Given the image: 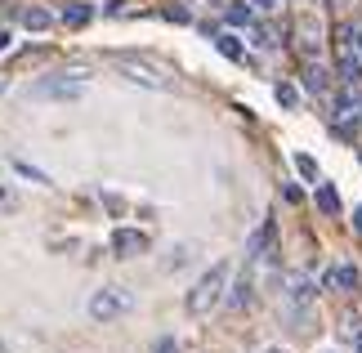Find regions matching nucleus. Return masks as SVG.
Instances as JSON below:
<instances>
[{
	"mask_svg": "<svg viewBox=\"0 0 362 353\" xmlns=\"http://www.w3.org/2000/svg\"><path fill=\"white\" fill-rule=\"evenodd\" d=\"M130 291L125 287H103V291H94L90 295V318L94 322H112V318H121V313H130Z\"/></svg>",
	"mask_w": 362,
	"mask_h": 353,
	"instance_id": "f03ea898",
	"label": "nucleus"
},
{
	"mask_svg": "<svg viewBox=\"0 0 362 353\" xmlns=\"http://www.w3.org/2000/svg\"><path fill=\"white\" fill-rule=\"evenodd\" d=\"M9 40H13V36L5 32V27H0V54H5V50H9Z\"/></svg>",
	"mask_w": 362,
	"mask_h": 353,
	"instance_id": "6ab92c4d",
	"label": "nucleus"
},
{
	"mask_svg": "<svg viewBox=\"0 0 362 353\" xmlns=\"http://www.w3.org/2000/svg\"><path fill=\"white\" fill-rule=\"evenodd\" d=\"M90 18H94L90 5H67V9H63V23H67V27H86Z\"/></svg>",
	"mask_w": 362,
	"mask_h": 353,
	"instance_id": "f8f14e48",
	"label": "nucleus"
},
{
	"mask_svg": "<svg viewBox=\"0 0 362 353\" xmlns=\"http://www.w3.org/2000/svg\"><path fill=\"white\" fill-rule=\"evenodd\" d=\"M112 250H117L121 260L144 255V250H148V233H139V228H117V233H112Z\"/></svg>",
	"mask_w": 362,
	"mask_h": 353,
	"instance_id": "7ed1b4c3",
	"label": "nucleus"
},
{
	"mask_svg": "<svg viewBox=\"0 0 362 353\" xmlns=\"http://www.w3.org/2000/svg\"><path fill=\"white\" fill-rule=\"evenodd\" d=\"M317 210L322 215H340V192L331 183H317Z\"/></svg>",
	"mask_w": 362,
	"mask_h": 353,
	"instance_id": "9d476101",
	"label": "nucleus"
},
{
	"mask_svg": "<svg viewBox=\"0 0 362 353\" xmlns=\"http://www.w3.org/2000/svg\"><path fill=\"white\" fill-rule=\"evenodd\" d=\"M36 94H45V98H76L81 94V81H40Z\"/></svg>",
	"mask_w": 362,
	"mask_h": 353,
	"instance_id": "423d86ee",
	"label": "nucleus"
},
{
	"mask_svg": "<svg viewBox=\"0 0 362 353\" xmlns=\"http://www.w3.org/2000/svg\"><path fill=\"white\" fill-rule=\"evenodd\" d=\"M255 45H264V50H269V45H277V36L269 32V27H255Z\"/></svg>",
	"mask_w": 362,
	"mask_h": 353,
	"instance_id": "a211bd4d",
	"label": "nucleus"
},
{
	"mask_svg": "<svg viewBox=\"0 0 362 353\" xmlns=\"http://www.w3.org/2000/svg\"><path fill=\"white\" fill-rule=\"evenodd\" d=\"M215 45H219V54H224V59H233V63H242V40H238V36H228V32H224V36L215 40Z\"/></svg>",
	"mask_w": 362,
	"mask_h": 353,
	"instance_id": "4468645a",
	"label": "nucleus"
},
{
	"mask_svg": "<svg viewBox=\"0 0 362 353\" xmlns=\"http://www.w3.org/2000/svg\"><path fill=\"white\" fill-rule=\"evenodd\" d=\"M358 282H362L358 264H336V268L327 273V287H336V291H358Z\"/></svg>",
	"mask_w": 362,
	"mask_h": 353,
	"instance_id": "20e7f679",
	"label": "nucleus"
},
{
	"mask_svg": "<svg viewBox=\"0 0 362 353\" xmlns=\"http://www.w3.org/2000/svg\"><path fill=\"white\" fill-rule=\"evenodd\" d=\"M269 353H286V349H269Z\"/></svg>",
	"mask_w": 362,
	"mask_h": 353,
	"instance_id": "393cba45",
	"label": "nucleus"
},
{
	"mask_svg": "<svg viewBox=\"0 0 362 353\" xmlns=\"http://www.w3.org/2000/svg\"><path fill=\"white\" fill-rule=\"evenodd\" d=\"M286 295H291V304H309L313 295H317V287H313V277H304V273H296L286 282Z\"/></svg>",
	"mask_w": 362,
	"mask_h": 353,
	"instance_id": "39448f33",
	"label": "nucleus"
},
{
	"mask_svg": "<svg viewBox=\"0 0 362 353\" xmlns=\"http://www.w3.org/2000/svg\"><path fill=\"white\" fill-rule=\"evenodd\" d=\"M273 246V224H264V228L250 237V246H246V255H264V250Z\"/></svg>",
	"mask_w": 362,
	"mask_h": 353,
	"instance_id": "ddd939ff",
	"label": "nucleus"
},
{
	"mask_svg": "<svg viewBox=\"0 0 362 353\" xmlns=\"http://www.w3.org/2000/svg\"><path fill=\"white\" fill-rule=\"evenodd\" d=\"M354 353H362V327L354 331Z\"/></svg>",
	"mask_w": 362,
	"mask_h": 353,
	"instance_id": "4be33fe9",
	"label": "nucleus"
},
{
	"mask_svg": "<svg viewBox=\"0 0 362 353\" xmlns=\"http://www.w3.org/2000/svg\"><path fill=\"white\" fill-rule=\"evenodd\" d=\"M157 353H175V340H161V345H157Z\"/></svg>",
	"mask_w": 362,
	"mask_h": 353,
	"instance_id": "412c9836",
	"label": "nucleus"
},
{
	"mask_svg": "<svg viewBox=\"0 0 362 353\" xmlns=\"http://www.w3.org/2000/svg\"><path fill=\"white\" fill-rule=\"evenodd\" d=\"M250 5H255V9H273L277 0H250Z\"/></svg>",
	"mask_w": 362,
	"mask_h": 353,
	"instance_id": "aec40b11",
	"label": "nucleus"
},
{
	"mask_svg": "<svg viewBox=\"0 0 362 353\" xmlns=\"http://www.w3.org/2000/svg\"><path fill=\"white\" fill-rule=\"evenodd\" d=\"M224 18H228V27H250V18H255V5H250V0H238V5L224 9Z\"/></svg>",
	"mask_w": 362,
	"mask_h": 353,
	"instance_id": "6e6552de",
	"label": "nucleus"
},
{
	"mask_svg": "<svg viewBox=\"0 0 362 353\" xmlns=\"http://www.w3.org/2000/svg\"><path fill=\"white\" fill-rule=\"evenodd\" d=\"M296 170H300L304 179H317V161H313V157H304V152H300V157H296Z\"/></svg>",
	"mask_w": 362,
	"mask_h": 353,
	"instance_id": "f3484780",
	"label": "nucleus"
},
{
	"mask_svg": "<svg viewBox=\"0 0 362 353\" xmlns=\"http://www.w3.org/2000/svg\"><path fill=\"white\" fill-rule=\"evenodd\" d=\"M358 50H362V32H358Z\"/></svg>",
	"mask_w": 362,
	"mask_h": 353,
	"instance_id": "b1692460",
	"label": "nucleus"
},
{
	"mask_svg": "<svg viewBox=\"0 0 362 353\" xmlns=\"http://www.w3.org/2000/svg\"><path fill=\"white\" fill-rule=\"evenodd\" d=\"M224 291H228V264H211L202 273V282L188 291V313H211V308L224 300Z\"/></svg>",
	"mask_w": 362,
	"mask_h": 353,
	"instance_id": "f257e3e1",
	"label": "nucleus"
},
{
	"mask_svg": "<svg viewBox=\"0 0 362 353\" xmlns=\"http://www.w3.org/2000/svg\"><path fill=\"white\" fill-rule=\"evenodd\" d=\"M340 81H344V86H358V81H362V59L354 50H340Z\"/></svg>",
	"mask_w": 362,
	"mask_h": 353,
	"instance_id": "0eeeda50",
	"label": "nucleus"
},
{
	"mask_svg": "<svg viewBox=\"0 0 362 353\" xmlns=\"http://www.w3.org/2000/svg\"><path fill=\"white\" fill-rule=\"evenodd\" d=\"M327 86H331V81H327V67H322V63H309V67H304V90L322 94Z\"/></svg>",
	"mask_w": 362,
	"mask_h": 353,
	"instance_id": "9b49d317",
	"label": "nucleus"
},
{
	"mask_svg": "<svg viewBox=\"0 0 362 353\" xmlns=\"http://www.w3.org/2000/svg\"><path fill=\"white\" fill-rule=\"evenodd\" d=\"M277 103H282V108H296L300 103V90L296 86H277Z\"/></svg>",
	"mask_w": 362,
	"mask_h": 353,
	"instance_id": "dca6fc26",
	"label": "nucleus"
},
{
	"mask_svg": "<svg viewBox=\"0 0 362 353\" xmlns=\"http://www.w3.org/2000/svg\"><path fill=\"white\" fill-rule=\"evenodd\" d=\"M354 228H358V233H362V206H358V210H354Z\"/></svg>",
	"mask_w": 362,
	"mask_h": 353,
	"instance_id": "5701e85b",
	"label": "nucleus"
},
{
	"mask_svg": "<svg viewBox=\"0 0 362 353\" xmlns=\"http://www.w3.org/2000/svg\"><path fill=\"white\" fill-rule=\"evenodd\" d=\"M246 304H250V282L242 277L238 287H233V295H228V308H246Z\"/></svg>",
	"mask_w": 362,
	"mask_h": 353,
	"instance_id": "2eb2a0df",
	"label": "nucleus"
},
{
	"mask_svg": "<svg viewBox=\"0 0 362 353\" xmlns=\"http://www.w3.org/2000/svg\"><path fill=\"white\" fill-rule=\"evenodd\" d=\"M49 23H54V13H49V9H40V5L23 9V27H27V32H45Z\"/></svg>",
	"mask_w": 362,
	"mask_h": 353,
	"instance_id": "1a4fd4ad",
	"label": "nucleus"
}]
</instances>
